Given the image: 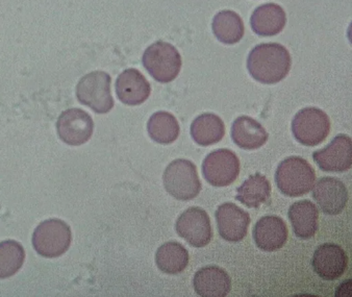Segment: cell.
<instances>
[{
  "label": "cell",
  "mask_w": 352,
  "mask_h": 297,
  "mask_svg": "<svg viewBox=\"0 0 352 297\" xmlns=\"http://www.w3.org/2000/svg\"><path fill=\"white\" fill-rule=\"evenodd\" d=\"M291 65L290 52L285 46L277 43L256 46L248 60L250 76L266 85L277 84L284 80L290 72Z\"/></svg>",
  "instance_id": "cell-1"
},
{
  "label": "cell",
  "mask_w": 352,
  "mask_h": 297,
  "mask_svg": "<svg viewBox=\"0 0 352 297\" xmlns=\"http://www.w3.org/2000/svg\"><path fill=\"white\" fill-rule=\"evenodd\" d=\"M315 181V170L307 160L300 157H287L279 164L275 173L277 187L290 197L309 193Z\"/></svg>",
  "instance_id": "cell-2"
},
{
  "label": "cell",
  "mask_w": 352,
  "mask_h": 297,
  "mask_svg": "<svg viewBox=\"0 0 352 297\" xmlns=\"http://www.w3.org/2000/svg\"><path fill=\"white\" fill-rule=\"evenodd\" d=\"M163 179L168 193L177 201H191L201 190L197 168L189 160L171 162L164 173Z\"/></svg>",
  "instance_id": "cell-3"
},
{
  "label": "cell",
  "mask_w": 352,
  "mask_h": 297,
  "mask_svg": "<svg viewBox=\"0 0 352 297\" xmlns=\"http://www.w3.org/2000/svg\"><path fill=\"white\" fill-rule=\"evenodd\" d=\"M142 62L149 74L162 84L175 80L183 64L179 50L163 41L155 42L149 46L143 54Z\"/></svg>",
  "instance_id": "cell-4"
},
{
  "label": "cell",
  "mask_w": 352,
  "mask_h": 297,
  "mask_svg": "<svg viewBox=\"0 0 352 297\" xmlns=\"http://www.w3.org/2000/svg\"><path fill=\"white\" fill-rule=\"evenodd\" d=\"M72 230L60 219H48L40 223L32 235V245L44 258H58L72 244Z\"/></svg>",
  "instance_id": "cell-5"
},
{
  "label": "cell",
  "mask_w": 352,
  "mask_h": 297,
  "mask_svg": "<svg viewBox=\"0 0 352 297\" xmlns=\"http://www.w3.org/2000/svg\"><path fill=\"white\" fill-rule=\"evenodd\" d=\"M111 82V76L103 72H91L80 78L76 87V96L80 104L92 109L97 114L110 112L114 107Z\"/></svg>",
  "instance_id": "cell-6"
},
{
  "label": "cell",
  "mask_w": 352,
  "mask_h": 297,
  "mask_svg": "<svg viewBox=\"0 0 352 297\" xmlns=\"http://www.w3.org/2000/svg\"><path fill=\"white\" fill-rule=\"evenodd\" d=\"M331 120L327 113L318 108H305L295 115L292 133L295 139L305 146L320 144L329 136Z\"/></svg>",
  "instance_id": "cell-7"
},
{
  "label": "cell",
  "mask_w": 352,
  "mask_h": 297,
  "mask_svg": "<svg viewBox=\"0 0 352 297\" xmlns=\"http://www.w3.org/2000/svg\"><path fill=\"white\" fill-rule=\"evenodd\" d=\"M202 173L208 184L215 187L232 185L240 173V161L230 149L210 153L202 164Z\"/></svg>",
  "instance_id": "cell-8"
},
{
  "label": "cell",
  "mask_w": 352,
  "mask_h": 297,
  "mask_svg": "<svg viewBox=\"0 0 352 297\" xmlns=\"http://www.w3.org/2000/svg\"><path fill=\"white\" fill-rule=\"evenodd\" d=\"M56 131L63 142L78 146L90 140L94 131V122L90 114L85 111L69 109L58 117Z\"/></svg>",
  "instance_id": "cell-9"
},
{
  "label": "cell",
  "mask_w": 352,
  "mask_h": 297,
  "mask_svg": "<svg viewBox=\"0 0 352 297\" xmlns=\"http://www.w3.org/2000/svg\"><path fill=\"white\" fill-rule=\"evenodd\" d=\"M176 232L194 248H204L213 238L208 213L197 207L190 208L179 216Z\"/></svg>",
  "instance_id": "cell-10"
},
{
  "label": "cell",
  "mask_w": 352,
  "mask_h": 297,
  "mask_svg": "<svg viewBox=\"0 0 352 297\" xmlns=\"http://www.w3.org/2000/svg\"><path fill=\"white\" fill-rule=\"evenodd\" d=\"M311 265L317 276L323 280H338L347 270L348 256L338 244H321L314 254Z\"/></svg>",
  "instance_id": "cell-11"
},
{
  "label": "cell",
  "mask_w": 352,
  "mask_h": 297,
  "mask_svg": "<svg viewBox=\"0 0 352 297\" xmlns=\"http://www.w3.org/2000/svg\"><path fill=\"white\" fill-rule=\"evenodd\" d=\"M314 161L321 170L344 173L352 166L351 138L347 135L336 137L329 146L313 153Z\"/></svg>",
  "instance_id": "cell-12"
},
{
  "label": "cell",
  "mask_w": 352,
  "mask_h": 297,
  "mask_svg": "<svg viewBox=\"0 0 352 297\" xmlns=\"http://www.w3.org/2000/svg\"><path fill=\"white\" fill-rule=\"evenodd\" d=\"M218 232L222 239L240 242L246 237L250 224V214L232 203L220 206L216 212Z\"/></svg>",
  "instance_id": "cell-13"
},
{
  "label": "cell",
  "mask_w": 352,
  "mask_h": 297,
  "mask_svg": "<svg viewBox=\"0 0 352 297\" xmlns=\"http://www.w3.org/2000/svg\"><path fill=\"white\" fill-rule=\"evenodd\" d=\"M313 197L323 213L338 215L347 205V188L335 177H322L314 187Z\"/></svg>",
  "instance_id": "cell-14"
},
{
  "label": "cell",
  "mask_w": 352,
  "mask_h": 297,
  "mask_svg": "<svg viewBox=\"0 0 352 297\" xmlns=\"http://www.w3.org/2000/svg\"><path fill=\"white\" fill-rule=\"evenodd\" d=\"M288 234L286 222L278 216H265L256 222L254 228V242L265 252H276L284 248Z\"/></svg>",
  "instance_id": "cell-15"
},
{
  "label": "cell",
  "mask_w": 352,
  "mask_h": 297,
  "mask_svg": "<svg viewBox=\"0 0 352 297\" xmlns=\"http://www.w3.org/2000/svg\"><path fill=\"white\" fill-rule=\"evenodd\" d=\"M151 87L139 70H125L117 78L116 93L119 100L127 106H139L148 99Z\"/></svg>",
  "instance_id": "cell-16"
},
{
  "label": "cell",
  "mask_w": 352,
  "mask_h": 297,
  "mask_svg": "<svg viewBox=\"0 0 352 297\" xmlns=\"http://www.w3.org/2000/svg\"><path fill=\"white\" fill-rule=\"evenodd\" d=\"M193 286L202 297H226L232 289L228 272L217 266H206L196 272Z\"/></svg>",
  "instance_id": "cell-17"
},
{
  "label": "cell",
  "mask_w": 352,
  "mask_h": 297,
  "mask_svg": "<svg viewBox=\"0 0 352 297\" xmlns=\"http://www.w3.org/2000/svg\"><path fill=\"white\" fill-rule=\"evenodd\" d=\"M284 9L276 3H267L254 10L250 18V25L256 35L271 37L277 35L286 25Z\"/></svg>",
  "instance_id": "cell-18"
},
{
  "label": "cell",
  "mask_w": 352,
  "mask_h": 297,
  "mask_svg": "<svg viewBox=\"0 0 352 297\" xmlns=\"http://www.w3.org/2000/svg\"><path fill=\"white\" fill-rule=\"evenodd\" d=\"M232 139L240 148L254 151L267 142L268 134L258 121L248 116H241L232 123Z\"/></svg>",
  "instance_id": "cell-19"
},
{
  "label": "cell",
  "mask_w": 352,
  "mask_h": 297,
  "mask_svg": "<svg viewBox=\"0 0 352 297\" xmlns=\"http://www.w3.org/2000/svg\"><path fill=\"white\" fill-rule=\"evenodd\" d=\"M288 215L297 237L309 239L317 233L319 212L311 201H296L291 206Z\"/></svg>",
  "instance_id": "cell-20"
},
{
  "label": "cell",
  "mask_w": 352,
  "mask_h": 297,
  "mask_svg": "<svg viewBox=\"0 0 352 297\" xmlns=\"http://www.w3.org/2000/svg\"><path fill=\"white\" fill-rule=\"evenodd\" d=\"M226 125L217 115L204 113L192 122L191 136L201 146L216 144L223 139Z\"/></svg>",
  "instance_id": "cell-21"
},
{
  "label": "cell",
  "mask_w": 352,
  "mask_h": 297,
  "mask_svg": "<svg viewBox=\"0 0 352 297\" xmlns=\"http://www.w3.org/2000/svg\"><path fill=\"white\" fill-rule=\"evenodd\" d=\"M155 263L164 274H179L189 264V252L179 242H167L157 250Z\"/></svg>",
  "instance_id": "cell-22"
},
{
  "label": "cell",
  "mask_w": 352,
  "mask_h": 297,
  "mask_svg": "<svg viewBox=\"0 0 352 297\" xmlns=\"http://www.w3.org/2000/svg\"><path fill=\"white\" fill-rule=\"evenodd\" d=\"M236 201L248 208H260L270 198L271 186L265 175H250L236 190Z\"/></svg>",
  "instance_id": "cell-23"
},
{
  "label": "cell",
  "mask_w": 352,
  "mask_h": 297,
  "mask_svg": "<svg viewBox=\"0 0 352 297\" xmlns=\"http://www.w3.org/2000/svg\"><path fill=\"white\" fill-rule=\"evenodd\" d=\"M213 32L221 43H238L244 36V23L242 18L232 11H221L214 17Z\"/></svg>",
  "instance_id": "cell-24"
},
{
  "label": "cell",
  "mask_w": 352,
  "mask_h": 297,
  "mask_svg": "<svg viewBox=\"0 0 352 297\" xmlns=\"http://www.w3.org/2000/svg\"><path fill=\"white\" fill-rule=\"evenodd\" d=\"M149 137L160 144H171L179 136V121L171 113H155L147 123Z\"/></svg>",
  "instance_id": "cell-25"
},
{
  "label": "cell",
  "mask_w": 352,
  "mask_h": 297,
  "mask_svg": "<svg viewBox=\"0 0 352 297\" xmlns=\"http://www.w3.org/2000/svg\"><path fill=\"white\" fill-rule=\"evenodd\" d=\"M25 252L21 244L14 240L0 243V278L14 276L21 270Z\"/></svg>",
  "instance_id": "cell-26"
}]
</instances>
